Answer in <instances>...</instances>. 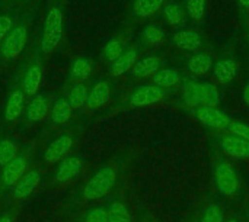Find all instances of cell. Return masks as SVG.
<instances>
[{
	"instance_id": "1",
	"label": "cell",
	"mask_w": 249,
	"mask_h": 222,
	"mask_svg": "<svg viewBox=\"0 0 249 222\" xmlns=\"http://www.w3.org/2000/svg\"><path fill=\"white\" fill-rule=\"evenodd\" d=\"M64 13L60 0H53L42 19V32L39 39V51L42 55L51 54L63 38Z\"/></svg>"
},
{
	"instance_id": "2",
	"label": "cell",
	"mask_w": 249,
	"mask_h": 222,
	"mask_svg": "<svg viewBox=\"0 0 249 222\" xmlns=\"http://www.w3.org/2000/svg\"><path fill=\"white\" fill-rule=\"evenodd\" d=\"M117 180H118L117 166H112V164L104 166L86 182L82 190V198L89 202L99 201L108 196L114 190Z\"/></svg>"
},
{
	"instance_id": "3",
	"label": "cell",
	"mask_w": 249,
	"mask_h": 222,
	"mask_svg": "<svg viewBox=\"0 0 249 222\" xmlns=\"http://www.w3.org/2000/svg\"><path fill=\"white\" fill-rule=\"evenodd\" d=\"M213 176H214V185L217 190L229 199L238 198L241 193V179L235 167L225 159H217L214 163L213 169Z\"/></svg>"
},
{
	"instance_id": "4",
	"label": "cell",
	"mask_w": 249,
	"mask_h": 222,
	"mask_svg": "<svg viewBox=\"0 0 249 222\" xmlns=\"http://www.w3.org/2000/svg\"><path fill=\"white\" fill-rule=\"evenodd\" d=\"M32 159V148H28L19 153L3 170L0 174V193L13 189V186L25 176L29 170V163Z\"/></svg>"
},
{
	"instance_id": "5",
	"label": "cell",
	"mask_w": 249,
	"mask_h": 222,
	"mask_svg": "<svg viewBox=\"0 0 249 222\" xmlns=\"http://www.w3.org/2000/svg\"><path fill=\"white\" fill-rule=\"evenodd\" d=\"M28 42V26L26 23H19L6 35L0 44V58L6 63L16 60L25 49Z\"/></svg>"
},
{
	"instance_id": "6",
	"label": "cell",
	"mask_w": 249,
	"mask_h": 222,
	"mask_svg": "<svg viewBox=\"0 0 249 222\" xmlns=\"http://www.w3.org/2000/svg\"><path fill=\"white\" fill-rule=\"evenodd\" d=\"M42 54L41 51L34 52V55L29 57V61L20 71V81H22V89L26 95V97H34L41 86L42 80Z\"/></svg>"
},
{
	"instance_id": "7",
	"label": "cell",
	"mask_w": 249,
	"mask_h": 222,
	"mask_svg": "<svg viewBox=\"0 0 249 222\" xmlns=\"http://www.w3.org/2000/svg\"><path fill=\"white\" fill-rule=\"evenodd\" d=\"M217 147L231 159L236 160H248L249 159V141L232 135L229 132H213Z\"/></svg>"
},
{
	"instance_id": "8",
	"label": "cell",
	"mask_w": 249,
	"mask_h": 222,
	"mask_svg": "<svg viewBox=\"0 0 249 222\" xmlns=\"http://www.w3.org/2000/svg\"><path fill=\"white\" fill-rule=\"evenodd\" d=\"M196 118L209 129L213 132H225L228 131L232 119L229 115H226L219 108H210V106H198L194 109Z\"/></svg>"
},
{
	"instance_id": "9",
	"label": "cell",
	"mask_w": 249,
	"mask_h": 222,
	"mask_svg": "<svg viewBox=\"0 0 249 222\" xmlns=\"http://www.w3.org/2000/svg\"><path fill=\"white\" fill-rule=\"evenodd\" d=\"M26 95L22 89V81H20V76H19V83H16L7 97H6V103H4V121L6 122H15L18 121L23 111H25V103H26Z\"/></svg>"
},
{
	"instance_id": "10",
	"label": "cell",
	"mask_w": 249,
	"mask_h": 222,
	"mask_svg": "<svg viewBox=\"0 0 249 222\" xmlns=\"http://www.w3.org/2000/svg\"><path fill=\"white\" fill-rule=\"evenodd\" d=\"M74 138L76 137L73 132H64L58 138H55L53 143H50L44 151V156H42L44 161L48 164H54L57 161L60 163L64 157H67V154L73 148Z\"/></svg>"
},
{
	"instance_id": "11",
	"label": "cell",
	"mask_w": 249,
	"mask_h": 222,
	"mask_svg": "<svg viewBox=\"0 0 249 222\" xmlns=\"http://www.w3.org/2000/svg\"><path fill=\"white\" fill-rule=\"evenodd\" d=\"M39 183H41V172L38 169H29L25 173V176L13 186L12 193H10L12 202L18 204L29 198Z\"/></svg>"
},
{
	"instance_id": "12",
	"label": "cell",
	"mask_w": 249,
	"mask_h": 222,
	"mask_svg": "<svg viewBox=\"0 0 249 222\" xmlns=\"http://www.w3.org/2000/svg\"><path fill=\"white\" fill-rule=\"evenodd\" d=\"M165 97V90L155 86V84H146L137 87L128 97V105L131 108H144L155 105L160 102Z\"/></svg>"
},
{
	"instance_id": "13",
	"label": "cell",
	"mask_w": 249,
	"mask_h": 222,
	"mask_svg": "<svg viewBox=\"0 0 249 222\" xmlns=\"http://www.w3.org/2000/svg\"><path fill=\"white\" fill-rule=\"evenodd\" d=\"M83 167V163H82V159L77 157V156H69V157H64L57 169H55V173H54V183H60V185H64L67 182H70L71 179H74L80 170Z\"/></svg>"
},
{
	"instance_id": "14",
	"label": "cell",
	"mask_w": 249,
	"mask_h": 222,
	"mask_svg": "<svg viewBox=\"0 0 249 222\" xmlns=\"http://www.w3.org/2000/svg\"><path fill=\"white\" fill-rule=\"evenodd\" d=\"M51 108H53V106H51L50 97L45 96V95H38V96H35V97L29 102V105H28V108H26V111H25V118H26V121L31 122V124L39 122V121L45 119L47 115H50Z\"/></svg>"
},
{
	"instance_id": "15",
	"label": "cell",
	"mask_w": 249,
	"mask_h": 222,
	"mask_svg": "<svg viewBox=\"0 0 249 222\" xmlns=\"http://www.w3.org/2000/svg\"><path fill=\"white\" fill-rule=\"evenodd\" d=\"M109 96H111V86H109V83L105 81V80L98 81L89 90V96H88V102H86V109L88 111H96V109L102 108L109 100Z\"/></svg>"
},
{
	"instance_id": "16",
	"label": "cell",
	"mask_w": 249,
	"mask_h": 222,
	"mask_svg": "<svg viewBox=\"0 0 249 222\" xmlns=\"http://www.w3.org/2000/svg\"><path fill=\"white\" fill-rule=\"evenodd\" d=\"M238 74V64L232 58L220 60L214 64V76L220 84H229Z\"/></svg>"
},
{
	"instance_id": "17",
	"label": "cell",
	"mask_w": 249,
	"mask_h": 222,
	"mask_svg": "<svg viewBox=\"0 0 249 222\" xmlns=\"http://www.w3.org/2000/svg\"><path fill=\"white\" fill-rule=\"evenodd\" d=\"M137 63V51L136 49H127L123 52V55L120 58H117L112 64H111V74L114 77H120L123 74H125L127 71H131L133 67Z\"/></svg>"
},
{
	"instance_id": "18",
	"label": "cell",
	"mask_w": 249,
	"mask_h": 222,
	"mask_svg": "<svg viewBox=\"0 0 249 222\" xmlns=\"http://www.w3.org/2000/svg\"><path fill=\"white\" fill-rule=\"evenodd\" d=\"M71 115H73V108L70 106L67 97L57 99L50 112V118L54 125H63L66 122H69Z\"/></svg>"
},
{
	"instance_id": "19",
	"label": "cell",
	"mask_w": 249,
	"mask_h": 222,
	"mask_svg": "<svg viewBox=\"0 0 249 222\" xmlns=\"http://www.w3.org/2000/svg\"><path fill=\"white\" fill-rule=\"evenodd\" d=\"M174 44L175 47L185 49V51H196L201 45V36L196 31H179L174 35Z\"/></svg>"
},
{
	"instance_id": "20",
	"label": "cell",
	"mask_w": 249,
	"mask_h": 222,
	"mask_svg": "<svg viewBox=\"0 0 249 222\" xmlns=\"http://www.w3.org/2000/svg\"><path fill=\"white\" fill-rule=\"evenodd\" d=\"M160 67V58L159 57H146L136 63V65L131 70V74L136 79H144L159 71Z\"/></svg>"
},
{
	"instance_id": "21",
	"label": "cell",
	"mask_w": 249,
	"mask_h": 222,
	"mask_svg": "<svg viewBox=\"0 0 249 222\" xmlns=\"http://www.w3.org/2000/svg\"><path fill=\"white\" fill-rule=\"evenodd\" d=\"M88 96H89L88 86L83 81H77V83L71 84V87L69 90V95H67V100H69V103H70V106L73 109H80V108L86 106Z\"/></svg>"
},
{
	"instance_id": "22",
	"label": "cell",
	"mask_w": 249,
	"mask_h": 222,
	"mask_svg": "<svg viewBox=\"0 0 249 222\" xmlns=\"http://www.w3.org/2000/svg\"><path fill=\"white\" fill-rule=\"evenodd\" d=\"M200 106H210L217 108L220 102V92L212 83H200Z\"/></svg>"
},
{
	"instance_id": "23",
	"label": "cell",
	"mask_w": 249,
	"mask_h": 222,
	"mask_svg": "<svg viewBox=\"0 0 249 222\" xmlns=\"http://www.w3.org/2000/svg\"><path fill=\"white\" fill-rule=\"evenodd\" d=\"M19 150L20 147L18 143L7 138L0 140V170H3L19 154Z\"/></svg>"
},
{
	"instance_id": "24",
	"label": "cell",
	"mask_w": 249,
	"mask_h": 222,
	"mask_svg": "<svg viewBox=\"0 0 249 222\" xmlns=\"http://www.w3.org/2000/svg\"><path fill=\"white\" fill-rule=\"evenodd\" d=\"M92 61L88 60V58H83V57H79L74 60V63L71 64V70H70V77L71 80H76L77 81H82L85 79H88L92 73Z\"/></svg>"
},
{
	"instance_id": "25",
	"label": "cell",
	"mask_w": 249,
	"mask_h": 222,
	"mask_svg": "<svg viewBox=\"0 0 249 222\" xmlns=\"http://www.w3.org/2000/svg\"><path fill=\"white\" fill-rule=\"evenodd\" d=\"M200 83L194 80H185L182 87V100L190 108H198L200 106Z\"/></svg>"
},
{
	"instance_id": "26",
	"label": "cell",
	"mask_w": 249,
	"mask_h": 222,
	"mask_svg": "<svg viewBox=\"0 0 249 222\" xmlns=\"http://www.w3.org/2000/svg\"><path fill=\"white\" fill-rule=\"evenodd\" d=\"M108 222H131V215L127 205L121 201H114L107 208Z\"/></svg>"
},
{
	"instance_id": "27",
	"label": "cell",
	"mask_w": 249,
	"mask_h": 222,
	"mask_svg": "<svg viewBox=\"0 0 249 222\" xmlns=\"http://www.w3.org/2000/svg\"><path fill=\"white\" fill-rule=\"evenodd\" d=\"M179 81V74L172 68L159 70L153 74V84L160 89H169Z\"/></svg>"
},
{
	"instance_id": "28",
	"label": "cell",
	"mask_w": 249,
	"mask_h": 222,
	"mask_svg": "<svg viewBox=\"0 0 249 222\" xmlns=\"http://www.w3.org/2000/svg\"><path fill=\"white\" fill-rule=\"evenodd\" d=\"M187 67L194 74H206L213 67V60L207 54H198L188 60Z\"/></svg>"
},
{
	"instance_id": "29",
	"label": "cell",
	"mask_w": 249,
	"mask_h": 222,
	"mask_svg": "<svg viewBox=\"0 0 249 222\" xmlns=\"http://www.w3.org/2000/svg\"><path fill=\"white\" fill-rule=\"evenodd\" d=\"M163 4V0H136L134 12L140 17H146L158 12Z\"/></svg>"
},
{
	"instance_id": "30",
	"label": "cell",
	"mask_w": 249,
	"mask_h": 222,
	"mask_svg": "<svg viewBox=\"0 0 249 222\" xmlns=\"http://www.w3.org/2000/svg\"><path fill=\"white\" fill-rule=\"evenodd\" d=\"M166 22L169 25H182L185 22V15L181 6L178 4H168L163 10Z\"/></svg>"
},
{
	"instance_id": "31",
	"label": "cell",
	"mask_w": 249,
	"mask_h": 222,
	"mask_svg": "<svg viewBox=\"0 0 249 222\" xmlns=\"http://www.w3.org/2000/svg\"><path fill=\"white\" fill-rule=\"evenodd\" d=\"M124 52V45L120 39H111L104 48V58L109 63H114Z\"/></svg>"
},
{
	"instance_id": "32",
	"label": "cell",
	"mask_w": 249,
	"mask_h": 222,
	"mask_svg": "<svg viewBox=\"0 0 249 222\" xmlns=\"http://www.w3.org/2000/svg\"><path fill=\"white\" fill-rule=\"evenodd\" d=\"M225 214L223 209L220 208V205L217 204H212L209 205L203 214H201V220L200 222H225Z\"/></svg>"
},
{
	"instance_id": "33",
	"label": "cell",
	"mask_w": 249,
	"mask_h": 222,
	"mask_svg": "<svg viewBox=\"0 0 249 222\" xmlns=\"http://www.w3.org/2000/svg\"><path fill=\"white\" fill-rule=\"evenodd\" d=\"M163 38H165V32L158 26H146L143 31V39L149 45H158L163 41Z\"/></svg>"
},
{
	"instance_id": "34",
	"label": "cell",
	"mask_w": 249,
	"mask_h": 222,
	"mask_svg": "<svg viewBox=\"0 0 249 222\" xmlns=\"http://www.w3.org/2000/svg\"><path fill=\"white\" fill-rule=\"evenodd\" d=\"M187 12L193 19L200 20L206 13V0H188Z\"/></svg>"
},
{
	"instance_id": "35",
	"label": "cell",
	"mask_w": 249,
	"mask_h": 222,
	"mask_svg": "<svg viewBox=\"0 0 249 222\" xmlns=\"http://www.w3.org/2000/svg\"><path fill=\"white\" fill-rule=\"evenodd\" d=\"M226 132H229V134H232V135H236V137H239V138H244V140L249 141V125L248 124H245V122L232 121Z\"/></svg>"
},
{
	"instance_id": "36",
	"label": "cell",
	"mask_w": 249,
	"mask_h": 222,
	"mask_svg": "<svg viewBox=\"0 0 249 222\" xmlns=\"http://www.w3.org/2000/svg\"><path fill=\"white\" fill-rule=\"evenodd\" d=\"M83 222H108V211L107 208L96 206L83 217Z\"/></svg>"
},
{
	"instance_id": "37",
	"label": "cell",
	"mask_w": 249,
	"mask_h": 222,
	"mask_svg": "<svg viewBox=\"0 0 249 222\" xmlns=\"http://www.w3.org/2000/svg\"><path fill=\"white\" fill-rule=\"evenodd\" d=\"M13 29V17L9 15H0V42Z\"/></svg>"
},
{
	"instance_id": "38",
	"label": "cell",
	"mask_w": 249,
	"mask_h": 222,
	"mask_svg": "<svg viewBox=\"0 0 249 222\" xmlns=\"http://www.w3.org/2000/svg\"><path fill=\"white\" fill-rule=\"evenodd\" d=\"M16 215H18V208L7 209L6 212H3V214L0 215V222H15Z\"/></svg>"
},
{
	"instance_id": "39",
	"label": "cell",
	"mask_w": 249,
	"mask_h": 222,
	"mask_svg": "<svg viewBox=\"0 0 249 222\" xmlns=\"http://www.w3.org/2000/svg\"><path fill=\"white\" fill-rule=\"evenodd\" d=\"M244 100H245V103L249 106V83L245 86V89H244Z\"/></svg>"
},
{
	"instance_id": "40",
	"label": "cell",
	"mask_w": 249,
	"mask_h": 222,
	"mask_svg": "<svg viewBox=\"0 0 249 222\" xmlns=\"http://www.w3.org/2000/svg\"><path fill=\"white\" fill-rule=\"evenodd\" d=\"M238 1H239V4H241L242 7L249 9V0H238Z\"/></svg>"
},
{
	"instance_id": "41",
	"label": "cell",
	"mask_w": 249,
	"mask_h": 222,
	"mask_svg": "<svg viewBox=\"0 0 249 222\" xmlns=\"http://www.w3.org/2000/svg\"><path fill=\"white\" fill-rule=\"evenodd\" d=\"M225 222H239L238 220H235V218H229V220H226Z\"/></svg>"
},
{
	"instance_id": "42",
	"label": "cell",
	"mask_w": 249,
	"mask_h": 222,
	"mask_svg": "<svg viewBox=\"0 0 249 222\" xmlns=\"http://www.w3.org/2000/svg\"><path fill=\"white\" fill-rule=\"evenodd\" d=\"M188 222H200V221H197V220H191V221H188Z\"/></svg>"
},
{
	"instance_id": "43",
	"label": "cell",
	"mask_w": 249,
	"mask_h": 222,
	"mask_svg": "<svg viewBox=\"0 0 249 222\" xmlns=\"http://www.w3.org/2000/svg\"><path fill=\"white\" fill-rule=\"evenodd\" d=\"M12 1H20V0H12Z\"/></svg>"
},
{
	"instance_id": "44",
	"label": "cell",
	"mask_w": 249,
	"mask_h": 222,
	"mask_svg": "<svg viewBox=\"0 0 249 222\" xmlns=\"http://www.w3.org/2000/svg\"><path fill=\"white\" fill-rule=\"evenodd\" d=\"M248 44H249V32H248Z\"/></svg>"
}]
</instances>
